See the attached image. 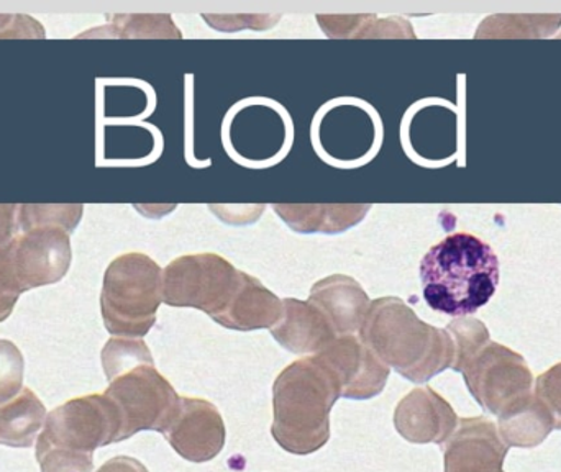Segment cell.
Listing matches in <instances>:
<instances>
[{
	"label": "cell",
	"mask_w": 561,
	"mask_h": 472,
	"mask_svg": "<svg viewBox=\"0 0 561 472\" xmlns=\"http://www.w3.org/2000/svg\"><path fill=\"white\" fill-rule=\"evenodd\" d=\"M163 302V269L147 254L115 257L105 270L101 310L105 329L122 338H141Z\"/></svg>",
	"instance_id": "obj_4"
},
{
	"label": "cell",
	"mask_w": 561,
	"mask_h": 472,
	"mask_svg": "<svg viewBox=\"0 0 561 472\" xmlns=\"http://www.w3.org/2000/svg\"><path fill=\"white\" fill-rule=\"evenodd\" d=\"M224 147L233 161L247 168L275 166L294 143V124L286 108L272 99L239 102L224 120Z\"/></svg>",
	"instance_id": "obj_6"
},
{
	"label": "cell",
	"mask_w": 561,
	"mask_h": 472,
	"mask_svg": "<svg viewBox=\"0 0 561 472\" xmlns=\"http://www.w3.org/2000/svg\"><path fill=\"white\" fill-rule=\"evenodd\" d=\"M46 421V408L32 389L0 405V445L9 448H30Z\"/></svg>",
	"instance_id": "obj_21"
},
{
	"label": "cell",
	"mask_w": 561,
	"mask_h": 472,
	"mask_svg": "<svg viewBox=\"0 0 561 472\" xmlns=\"http://www.w3.org/2000/svg\"><path fill=\"white\" fill-rule=\"evenodd\" d=\"M283 315V300L256 277L245 274L242 289L219 325L239 332L273 329Z\"/></svg>",
	"instance_id": "obj_19"
},
{
	"label": "cell",
	"mask_w": 561,
	"mask_h": 472,
	"mask_svg": "<svg viewBox=\"0 0 561 472\" xmlns=\"http://www.w3.org/2000/svg\"><path fill=\"white\" fill-rule=\"evenodd\" d=\"M310 140L320 160L330 166L355 170L378 154L382 122L375 107L362 99H335L317 112Z\"/></svg>",
	"instance_id": "obj_5"
},
{
	"label": "cell",
	"mask_w": 561,
	"mask_h": 472,
	"mask_svg": "<svg viewBox=\"0 0 561 472\" xmlns=\"http://www.w3.org/2000/svg\"><path fill=\"white\" fill-rule=\"evenodd\" d=\"M422 296L435 312L474 315L500 286V257L477 235L451 233L421 261Z\"/></svg>",
	"instance_id": "obj_1"
},
{
	"label": "cell",
	"mask_w": 561,
	"mask_h": 472,
	"mask_svg": "<svg viewBox=\"0 0 561 472\" xmlns=\"http://www.w3.org/2000/svg\"><path fill=\"white\" fill-rule=\"evenodd\" d=\"M71 233L59 227H36L10 241L13 273L20 290L56 284L71 266Z\"/></svg>",
	"instance_id": "obj_11"
},
{
	"label": "cell",
	"mask_w": 561,
	"mask_h": 472,
	"mask_svg": "<svg viewBox=\"0 0 561 472\" xmlns=\"http://www.w3.org/2000/svg\"><path fill=\"white\" fill-rule=\"evenodd\" d=\"M342 398L335 372L307 356L287 366L273 385L272 434L287 453H316L330 440V411Z\"/></svg>",
	"instance_id": "obj_3"
},
{
	"label": "cell",
	"mask_w": 561,
	"mask_h": 472,
	"mask_svg": "<svg viewBox=\"0 0 561 472\" xmlns=\"http://www.w3.org/2000/svg\"><path fill=\"white\" fill-rule=\"evenodd\" d=\"M39 437L55 447L94 454L98 448L122 441L121 412L105 394L72 399L46 417Z\"/></svg>",
	"instance_id": "obj_10"
},
{
	"label": "cell",
	"mask_w": 561,
	"mask_h": 472,
	"mask_svg": "<svg viewBox=\"0 0 561 472\" xmlns=\"http://www.w3.org/2000/svg\"><path fill=\"white\" fill-rule=\"evenodd\" d=\"M359 339L388 368L414 384H424L454 365L450 333L422 322L399 297H381L369 303Z\"/></svg>",
	"instance_id": "obj_2"
},
{
	"label": "cell",
	"mask_w": 561,
	"mask_h": 472,
	"mask_svg": "<svg viewBox=\"0 0 561 472\" xmlns=\"http://www.w3.org/2000/svg\"><path fill=\"white\" fill-rule=\"evenodd\" d=\"M534 394L549 408L556 430H561V362L537 378Z\"/></svg>",
	"instance_id": "obj_27"
},
{
	"label": "cell",
	"mask_w": 561,
	"mask_h": 472,
	"mask_svg": "<svg viewBox=\"0 0 561 472\" xmlns=\"http://www.w3.org/2000/svg\"><path fill=\"white\" fill-rule=\"evenodd\" d=\"M457 372L463 375L481 408L496 417L534 394V376L526 359L497 343L488 342Z\"/></svg>",
	"instance_id": "obj_9"
},
{
	"label": "cell",
	"mask_w": 561,
	"mask_h": 472,
	"mask_svg": "<svg viewBox=\"0 0 561 472\" xmlns=\"http://www.w3.org/2000/svg\"><path fill=\"white\" fill-rule=\"evenodd\" d=\"M154 362L151 352L141 339L112 338L102 349V368L105 378L111 382L115 376L122 375L138 365Z\"/></svg>",
	"instance_id": "obj_23"
},
{
	"label": "cell",
	"mask_w": 561,
	"mask_h": 472,
	"mask_svg": "<svg viewBox=\"0 0 561 472\" xmlns=\"http://www.w3.org/2000/svg\"><path fill=\"white\" fill-rule=\"evenodd\" d=\"M309 302L329 320L336 336L359 333L371 303L359 283L343 274H335L313 284Z\"/></svg>",
	"instance_id": "obj_16"
},
{
	"label": "cell",
	"mask_w": 561,
	"mask_h": 472,
	"mask_svg": "<svg viewBox=\"0 0 561 472\" xmlns=\"http://www.w3.org/2000/svg\"><path fill=\"white\" fill-rule=\"evenodd\" d=\"M20 296L22 290L13 273L10 243H7L5 246L0 247V323L12 315Z\"/></svg>",
	"instance_id": "obj_26"
},
{
	"label": "cell",
	"mask_w": 561,
	"mask_h": 472,
	"mask_svg": "<svg viewBox=\"0 0 561 472\" xmlns=\"http://www.w3.org/2000/svg\"><path fill=\"white\" fill-rule=\"evenodd\" d=\"M23 371L25 361L20 349L9 339H0V405L22 392Z\"/></svg>",
	"instance_id": "obj_25"
},
{
	"label": "cell",
	"mask_w": 561,
	"mask_h": 472,
	"mask_svg": "<svg viewBox=\"0 0 561 472\" xmlns=\"http://www.w3.org/2000/svg\"><path fill=\"white\" fill-rule=\"evenodd\" d=\"M245 274L219 254L176 257L163 270V302L203 310L219 323L236 302Z\"/></svg>",
	"instance_id": "obj_7"
},
{
	"label": "cell",
	"mask_w": 561,
	"mask_h": 472,
	"mask_svg": "<svg viewBox=\"0 0 561 472\" xmlns=\"http://www.w3.org/2000/svg\"><path fill=\"white\" fill-rule=\"evenodd\" d=\"M36 461L42 472H92L94 470L92 454L55 447L42 437H38V444H36Z\"/></svg>",
	"instance_id": "obj_24"
},
{
	"label": "cell",
	"mask_w": 561,
	"mask_h": 472,
	"mask_svg": "<svg viewBox=\"0 0 561 472\" xmlns=\"http://www.w3.org/2000/svg\"><path fill=\"white\" fill-rule=\"evenodd\" d=\"M19 206L15 204H0V247L5 246L7 243L15 238L16 230H19Z\"/></svg>",
	"instance_id": "obj_29"
},
{
	"label": "cell",
	"mask_w": 561,
	"mask_h": 472,
	"mask_svg": "<svg viewBox=\"0 0 561 472\" xmlns=\"http://www.w3.org/2000/svg\"><path fill=\"white\" fill-rule=\"evenodd\" d=\"M98 472H148V470L134 458L117 457L108 460Z\"/></svg>",
	"instance_id": "obj_30"
},
{
	"label": "cell",
	"mask_w": 561,
	"mask_h": 472,
	"mask_svg": "<svg viewBox=\"0 0 561 472\" xmlns=\"http://www.w3.org/2000/svg\"><path fill=\"white\" fill-rule=\"evenodd\" d=\"M82 210L84 207L81 204H26V206L19 207V229L22 232L26 230L36 229V227H59L65 229L66 232H75L78 223L82 219Z\"/></svg>",
	"instance_id": "obj_22"
},
{
	"label": "cell",
	"mask_w": 561,
	"mask_h": 472,
	"mask_svg": "<svg viewBox=\"0 0 561 472\" xmlns=\"http://www.w3.org/2000/svg\"><path fill=\"white\" fill-rule=\"evenodd\" d=\"M339 379L342 398L368 401L381 394L391 368L355 335L336 336L316 353Z\"/></svg>",
	"instance_id": "obj_12"
},
{
	"label": "cell",
	"mask_w": 561,
	"mask_h": 472,
	"mask_svg": "<svg viewBox=\"0 0 561 472\" xmlns=\"http://www.w3.org/2000/svg\"><path fill=\"white\" fill-rule=\"evenodd\" d=\"M0 38H45V30L32 16L0 15Z\"/></svg>",
	"instance_id": "obj_28"
},
{
	"label": "cell",
	"mask_w": 561,
	"mask_h": 472,
	"mask_svg": "<svg viewBox=\"0 0 561 472\" xmlns=\"http://www.w3.org/2000/svg\"><path fill=\"white\" fill-rule=\"evenodd\" d=\"M460 418L451 405L432 388L409 392L394 412L396 430L414 445L435 444L444 447L458 428Z\"/></svg>",
	"instance_id": "obj_15"
},
{
	"label": "cell",
	"mask_w": 561,
	"mask_h": 472,
	"mask_svg": "<svg viewBox=\"0 0 561 472\" xmlns=\"http://www.w3.org/2000/svg\"><path fill=\"white\" fill-rule=\"evenodd\" d=\"M163 435L184 460L207 463L226 447L227 430L216 405L204 399L181 398L180 411Z\"/></svg>",
	"instance_id": "obj_13"
},
{
	"label": "cell",
	"mask_w": 561,
	"mask_h": 472,
	"mask_svg": "<svg viewBox=\"0 0 561 472\" xmlns=\"http://www.w3.org/2000/svg\"><path fill=\"white\" fill-rule=\"evenodd\" d=\"M272 335L294 355H316L336 338L329 320L309 300L284 299L283 315Z\"/></svg>",
	"instance_id": "obj_17"
},
{
	"label": "cell",
	"mask_w": 561,
	"mask_h": 472,
	"mask_svg": "<svg viewBox=\"0 0 561 472\" xmlns=\"http://www.w3.org/2000/svg\"><path fill=\"white\" fill-rule=\"evenodd\" d=\"M104 392L117 405L125 441L140 431L164 434L180 411L181 398L154 362L138 365L108 382Z\"/></svg>",
	"instance_id": "obj_8"
},
{
	"label": "cell",
	"mask_w": 561,
	"mask_h": 472,
	"mask_svg": "<svg viewBox=\"0 0 561 472\" xmlns=\"http://www.w3.org/2000/svg\"><path fill=\"white\" fill-rule=\"evenodd\" d=\"M497 431L510 448H537L556 430L552 414L536 394L500 415Z\"/></svg>",
	"instance_id": "obj_20"
},
{
	"label": "cell",
	"mask_w": 561,
	"mask_h": 472,
	"mask_svg": "<svg viewBox=\"0 0 561 472\" xmlns=\"http://www.w3.org/2000/svg\"><path fill=\"white\" fill-rule=\"evenodd\" d=\"M507 453L510 447L493 422L460 418L457 430L444 445L445 472H504Z\"/></svg>",
	"instance_id": "obj_14"
},
{
	"label": "cell",
	"mask_w": 561,
	"mask_h": 472,
	"mask_svg": "<svg viewBox=\"0 0 561 472\" xmlns=\"http://www.w3.org/2000/svg\"><path fill=\"white\" fill-rule=\"evenodd\" d=\"M275 212L287 227L297 233H335L345 232L358 226L365 219L369 204H322V206H300V204H276Z\"/></svg>",
	"instance_id": "obj_18"
}]
</instances>
